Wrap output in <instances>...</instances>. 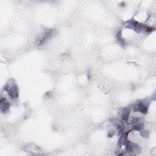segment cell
<instances>
[{
    "mask_svg": "<svg viewBox=\"0 0 156 156\" xmlns=\"http://www.w3.org/2000/svg\"><path fill=\"white\" fill-rule=\"evenodd\" d=\"M4 89L8 92L9 96H11L12 98H17L18 96V89H17V87L15 85H12L11 86H8L7 85L5 87Z\"/></svg>",
    "mask_w": 156,
    "mask_h": 156,
    "instance_id": "6da1fadb",
    "label": "cell"
},
{
    "mask_svg": "<svg viewBox=\"0 0 156 156\" xmlns=\"http://www.w3.org/2000/svg\"><path fill=\"white\" fill-rule=\"evenodd\" d=\"M9 103L6 101V99L2 97L1 98V109L2 112H6L9 109Z\"/></svg>",
    "mask_w": 156,
    "mask_h": 156,
    "instance_id": "7a4b0ae2",
    "label": "cell"
},
{
    "mask_svg": "<svg viewBox=\"0 0 156 156\" xmlns=\"http://www.w3.org/2000/svg\"><path fill=\"white\" fill-rule=\"evenodd\" d=\"M129 110L128 108H125L123 109V112L121 113V118L123 120H127L129 118Z\"/></svg>",
    "mask_w": 156,
    "mask_h": 156,
    "instance_id": "3957f363",
    "label": "cell"
},
{
    "mask_svg": "<svg viewBox=\"0 0 156 156\" xmlns=\"http://www.w3.org/2000/svg\"><path fill=\"white\" fill-rule=\"evenodd\" d=\"M143 128V125L141 123H138L137 124H135L134 126V129L136 130H140Z\"/></svg>",
    "mask_w": 156,
    "mask_h": 156,
    "instance_id": "277c9868",
    "label": "cell"
}]
</instances>
